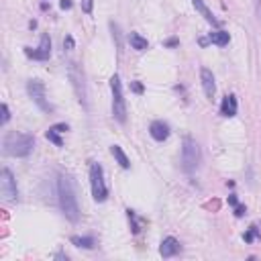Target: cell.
Here are the masks:
<instances>
[{
	"label": "cell",
	"mask_w": 261,
	"mask_h": 261,
	"mask_svg": "<svg viewBox=\"0 0 261 261\" xmlns=\"http://www.w3.org/2000/svg\"><path fill=\"white\" fill-rule=\"evenodd\" d=\"M57 200H59V208H61L63 216L69 222H77L80 220V204H77L73 179L69 175H59V179H57Z\"/></svg>",
	"instance_id": "cell-1"
},
{
	"label": "cell",
	"mask_w": 261,
	"mask_h": 261,
	"mask_svg": "<svg viewBox=\"0 0 261 261\" xmlns=\"http://www.w3.org/2000/svg\"><path fill=\"white\" fill-rule=\"evenodd\" d=\"M4 153L10 157H27L31 155L33 147H35V139L29 133H20V130H10L4 137Z\"/></svg>",
	"instance_id": "cell-2"
},
{
	"label": "cell",
	"mask_w": 261,
	"mask_h": 261,
	"mask_svg": "<svg viewBox=\"0 0 261 261\" xmlns=\"http://www.w3.org/2000/svg\"><path fill=\"white\" fill-rule=\"evenodd\" d=\"M200 161H202V153H200L198 143L192 137H186L181 141V167H184V171L186 173L196 171Z\"/></svg>",
	"instance_id": "cell-3"
},
{
	"label": "cell",
	"mask_w": 261,
	"mask_h": 261,
	"mask_svg": "<svg viewBox=\"0 0 261 261\" xmlns=\"http://www.w3.org/2000/svg\"><path fill=\"white\" fill-rule=\"evenodd\" d=\"M110 92H112V116L122 124V122H126V102H124L122 84H120L118 73H114L110 77Z\"/></svg>",
	"instance_id": "cell-4"
},
{
	"label": "cell",
	"mask_w": 261,
	"mask_h": 261,
	"mask_svg": "<svg viewBox=\"0 0 261 261\" xmlns=\"http://www.w3.org/2000/svg\"><path fill=\"white\" fill-rule=\"evenodd\" d=\"M90 184H92V196L96 202H104L108 198V188L104 181V169L100 163L90 165Z\"/></svg>",
	"instance_id": "cell-5"
},
{
	"label": "cell",
	"mask_w": 261,
	"mask_h": 261,
	"mask_svg": "<svg viewBox=\"0 0 261 261\" xmlns=\"http://www.w3.org/2000/svg\"><path fill=\"white\" fill-rule=\"evenodd\" d=\"M27 92H29L31 100L37 104L39 110H43V112H47V114L53 112V106L49 104V98H47V94H45L43 82H39V80H29V82H27Z\"/></svg>",
	"instance_id": "cell-6"
},
{
	"label": "cell",
	"mask_w": 261,
	"mask_h": 261,
	"mask_svg": "<svg viewBox=\"0 0 261 261\" xmlns=\"http://www.w3.org/2000/svg\"><path fill=\"white\" fill-rule=\"evenodd\" d=\"M0 192L4 202H14L18 198V188H16V179L12 175V171L8 167H4L0 171Z\"/></svg>",
	"instance_id": "cell-7"
},
{
	"label": "cell",
	"mask_w": 261,
	"mask_h": 261,
	"mask_svg": "<svg viewBox=\"0 0 261 261\" xmlns=\"http://www.w3.org/2000/svg\"><path fill=\"white\" fill-rule=\"evenodd\" d=\"M67 73H69V80H71V86H73V92H75L80 104L82 106H88V102H86V96L88 94H86V84H84V71L77 67V63H69Z\"/></svg>",
	"instance_id": "cell-8"
},
{
	"label": "cell",
	"mask_w": 261,
	"mask_h": 261,
	"mask_svg": "<svg viewBox=\"0 0 261 261\" xmlns=\"http://www.w3.org/2000/svg\"><path fill=\"white\" fill-rule=\"evenodd\" d=\"M24 53H27V57H31V59H39V61H45V59H49V55H51V39H49V35H43L41 37V45H39V49H31V47H24Z\"/></svg>",
	"instance_id": "cell-9"
},
{
	"label": "cell",
	"mask_w": 261,
	"mask_h": 261,
	"mask_svg": "<svg viewBox=\"0 0 261 261\" xmlns=\"http://www.w3.org/2000/svg\"><path fill=\"white\" fill-rule=\"evenodd\" d=\"M200 82H202V90H204L206 98L212 100L214 94H216V84H214V73L208 67H202L200 69Z\"/></svg>",
	"instance_id": "cell-10"
},
{
	"label": "cell",
	"mask_w": 261,
	"mask_h": 261,
	"mask_svg": "<svg viewBox=\"0 0 261 261\" xmlns=\"http://www.w3.org/2000/svg\"><path fill=\"white\" fill-rule=\"evenodd\" d=\"M149 135H151L153 141L163 143V141L169 137V124L163 122V120H153V122L149 124Z\"/></svg>",
	"instance_id": "cell-11"
},
{
	"label": "cell",
	"mask_w": 261,
	"mask_h": 261,
	"mask_svg": "<svg viewBox=\"0 0 261 261\" xmlns=\"http://www.w3.org/2000/svg\"><path fill=\"white\" fill-rule=\"evenodd\" d=\"M179 251H181V245H179V241H177V239H173V237H165V239L161 241L159 253H161V257H163V259L175 257Z\"/></svg>",
	"instance_id": "cell-12"
},
{
	"label": "cell",
	"mask_w": 261,
	"mask_h": 261,
	"mask_svg": "<svg viewBox=\"0 0 261 261\" xmlns=\"http://www.w3.org/2000/svg\"><path fill=\"white\" fill-rule=\"evenodd\" d=\"M237 108H239V104H237V96H234V94H226V96L222 98V104H220V114L230 118V116L237 114Z\"/></svg>",
	"instance_id": "cell-13"
},
{
	"label": "cell",
	"mask_w": 261,
	"mask_h": 261,
	"mask_svg": "<svg viewBox=\"0 0 261 261\" xmlns=\"http://www.w3.org/2000/svg\"><path fill=\"white\" fill-rule=\"evenodd\" d=\"M67 130V124L65 122H59V124H53V126H49L47 128V133H45V137L53 143V145H57V147H61L63 145V141H61V133H65Z\"/></svg>",
	"instance_id": "cell-14"
},
{
	"label": "cell",
	"mask_w": 261,
	"mask_h": 261,
	"mask_svg": "<svg viewBox=\"0 0 261 261\" xmlns=\"http://www.w3.org/2000/svg\"><path fill=\"white\" fill-rule=\"evenodd\" d=\"M192 4H194V8H196V10H198V12L204 16V20H206V22H210L212 27H218V20L214 18L212 10L206 6V2H204V0H192Z\"/></svg>",
	"instance_id": "cell-15"
},
{
	"label": "cell",
	"mask_w": 261,
	"mask_h": 261,
	"mask_svg": "<svg viewBox=\"0 0 261 261\" xmlns=\"http://www.w3.org/2000/svg\"><path fill=\"white\" fill-rule=\"evenodd\" d=\"M110 153H112V157L116 159V163H118L122 169H128V167H130V161H128V157H126V153L122 151L120 145H112V147H110Z\"/></svg>",
	"instance_id": "cell-16"
},
{
	"label": "cell",
	"mask_w": 261,
	"mask_h": 261,
	"mask_svg": "<svg viewBox=\"0 0 261 261\" xmlns=\"http://www.w3.org/2000/svg\"><path fill=\"white\" fill-rule=\"evenodd\" d=\"M208 39H210V43H214V45H218V47H224V45H228V41H230V35L226 33V31H212L210 35H208Z\"/></svg>",
	"instance_id": "cell-17"
},
{
	"label": "cell",
	"mask_w": 261,
	"mask_h": 261,
	"mask_svg": "<svg viewBox=\"0 0 261 261\" xmlns=\"http://www.w3.org/2000/svg\"><path fill=\"white\" fill-rule=\"evenodd\" d=\"M128 43H130V47H133L135 51H145V49L149 47L147 39H145L143 35H139V33H130V35H128Z\"/></svg>",
	"instance_id": "cell-18"
},
{
	"label": "cell",
	"mask_w": 261,
	"mask_h": 261,
	"mask_svg": "<svg viewBox=\"0 0 261 261\" xmlns=\"http://www.w3.org/2000/svg\"><path fill=\"white\" fill-rule=\"evenodd\" d=\"M71 243L75 247H84V249H94V239L92 237H71Z\"/></svg>",
	"instance_id": "cell-19"
},
{
	"label": "cell",
	"mask_w": 261,
	"mask_h": 261,
	"mask_svg": "<svg viewBox=\"0 0 261 261\" xmlns=\"http://www.w3.org/2000/svg\"><path fill=\"white\" fill-rule=\"evenodd\" d=\"M110 31H112V39L116 41V49L120 51V47H122V43H120V27L116 22H110Z\"/></svg>",
	"instance_id": "cell-20"
},
{
	"label": "cell",
	"mask_w": 261,
	"mask_h": 261,
	"mask_svg": "<svg viewBox=\"0 0 261 261\" xmlns=\"http://www.w3.org/2000/svg\"><path fill=\"white\" fill-rule=\"evenodd\" d=\"M0 110H2V120H0V124L4 126V124L10 120V112H8V106H6V104H2V106H0Z\"/></svg>",
	"instance_id": "cell-21"
},
{
	"label": "cell",
	"mask_w": 261,
	"mask_h": 261,
	"mask_svg": "<svg viewBox=\"0 0 261 261\" xmlns=\"http://www.w3.org/2000/svg\"><path fill=\"white\" fill-rule=\"evenodd\" d=\"M92 8H94V0H82V12L92 14Z\"/></svg>",
	"instance_id": "cell-22"
},
{
	"label": "cell",
	"mask_w": 261,
	"mask_h": 261,
	"mask_svg": "<svg viewBox=\"0 0 261 261\" xmlns=\"http://www.w3.org/2000/svg\"><path fill=\"white\" fill-rule=\"evenodd\" d=\"M255 234H257V226H251V228H249V232L245 234V241H247V243H251V241L255 239Z\"/></svg>",
	"instance_id": "cell-23"
},
{
	"label": "cell",
	"mask_w": 261,
	"mask_h": 261,
	"mask_svg": "<svg viewBox=\"0 0 261 261\" xmlns=\"http://www.w3.org/2000/svg\"><path fill=\"white\" fill-rule=\"evenodd\" d=\"M243 214H245V206L237 204V206H234V216H243Z\"/></svg>",
	"instance_id": "cell-24"
},
{
	"label": "cell",
	"mask_w": 261,
	"mask_h": 261,
	"mask_svg": "<svg viewBox=\"0 0 261 261\" xmlns=\"http://www.w3.org/2000/svg\"><path fill=\"white\" fill-rule=\"evenodd\" d=\"M59 6H61L63 10H69V8H71V0H61Z\"/></svg>",
	"instance_id": "cell-25"
},
{
	"label": "cell",
	"mask_w": 261,
	"mask_h": 261,
	"mask_svg": "<svg viewBox=\"0 0 261 261\" xmlns=\"http://www.w3.org/2000/svg\"><path fill=\"white\" fill-rule=\"evenodd\" d=\"M133 90H135L137 94H143V86H141L139 82H133Z\"/></svg>",
	"instance_id": "cell-26"
},
{
	"label": "cell",
	"mask_w": 261,
	"mask_h": 261,
	"mask_svg": "<svg viewBox=\"0 0 261 261\" xmlns=\"http://www.w3.org/2000/svg\"><path fill=\"white\" fill-rule=\"evenodd\" d=\"M228 204H230V206H237V196H234V194L228 196Z\"/></svg>",
	"instance_id": "cell-27"
},
{
	"label": "cell",
	"mask_w": 261,
	"mask_h": 261,
	"mask_svg": "<svg viewBox=\"0 0 261 261\" xmlns=\"http://www.w3.org/2000/svg\"><path fill=\"white\" fill-rule=\"evenodd\" d=\"M63 45H67V47H73V39H71V37H67V39L63 41Z\"/></svg>",
	"instance_id": "cell-28"
},
{
	"label": "cell",
	"mask_w": 261,
	"mask_h": 261,
	"mask_svg": "<svg viewBox=\"0 0 261 261\" xmlns=\"http://www.w3.org/2000/svg\"><path fill=\"white\" fill-rule=\"evenodd\" d=\"M55 259H67V255H63V253H57V255H55Z\"/></svg>",
	"instance_id": "cell-29"
}]
</instances>
